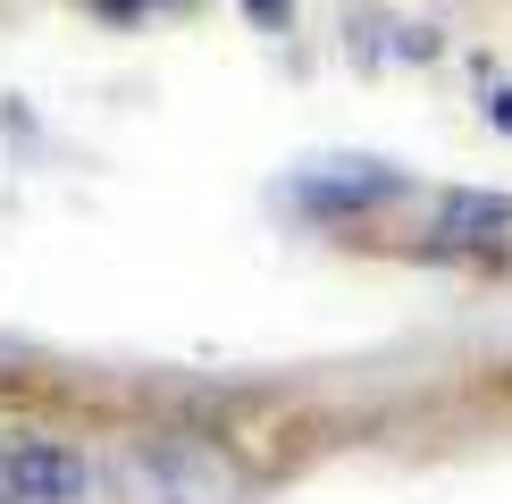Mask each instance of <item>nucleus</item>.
Instances as JSON below:
<instances>
[{
  "mask_svg": "<svg viewBox=\"0 0 512 504\" xmlns=\"http://www.w3.org/2000/svg\"><path fill=\"white\" fill-rule=\"evenodd\" d=\"M143 479H152L160 504H236V471L202 446H152L143 454Z\"/></svg>",
  "mask_w": 512,
  "mask_h": 504,
  "instance_id": "f03ea898",
  "label": "nucleus"
},
{
  "mask_svg": "<svg viewBox=\"0 0 512 504\" xmlns=\"http://www.w3.org/2000/svg\"><path fill=\"white\" fill-rule=\"evenodd\" d=\"M0 496L9 504H76L84 496V462L51 437H9L0 446Z\"/></svg>",
  "mask_w": 512,
  "mask_h": 504,
  "instance_id": "f257e3e1",
  "label": "nucleus"
},
{
  "mask_svg": "<svg viewBox=\"0 0 512 504\" xmlns=\"http://www.w3.org/2000/svg\"><path fill=\"white\" fill-rule=\"evenodd\" d=\"M387 194H403V168H387V160H328V168H311V177H294V202L303 210H370V202H387Z\"/></svg>",
  "mask_w": 512,
  "mask_h": 504,
  "instance_id": "7ed1b4c3",
  "label": "nucleus"
},
{
  "mask_svg": "<svg viewBox=\"0 0 512 504\" xmlns=\"http://www.w3.org/2000/svg\"><path fill=\"white\" fill-rule=\"evenodd\" d=\"M244 17H261V26H286V17H294V0H244Z\"/></svg>",
  "mask_w": 512,
  "mask_h": 504,
  "instance_id": "39448f33",
  "label": "nucleus"
},
{
  "mask_svg": "<svg viewBox=\"0 0 512 504\" xmlns=\"http://www.w3.org/2000/svg\"><path fill=\"white\" fill-rule=\"evenodd\" d=\"M437 236L462 252H504L512 244V194H487V185H454L437 202Z\"/></svg>",
  "mask_w": 512,
  "mask_h": 504,
  "instance_id": "20e7f679",
  "label": "nucleus"
},
{
  "mask_svg": "<svg viewBox=\"0 0 512 504\" xmlns=\"http://www.w3.org/2000/svg\"><path fill=\"white\" fill-rule=\"evenodd\" d=\"M101 9H110V17H135V9H152V0H101Z\"/></svg>",
  "mask_w": 512,
  "mask_h": 504,
  "instance_id": "0eeeda50",
  "label": "nucleus"
},
{
  "mask_svg": "<svg viewBox=\"0 0 512 504\" xmlns=\"http://www.w3.org/2000/svg\"><path fill=\"white\" fill-rule=\"evenodd\" d=\"M487 118H496L504 135H512V84H496V93H487Z\"/></svg>",
  "mask_w": 512,
  "mask_h": 504,
  "instance_id": "423d86ee",
  "label": "nucleus"
}]
</instances>
